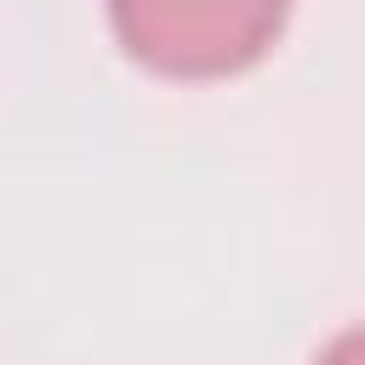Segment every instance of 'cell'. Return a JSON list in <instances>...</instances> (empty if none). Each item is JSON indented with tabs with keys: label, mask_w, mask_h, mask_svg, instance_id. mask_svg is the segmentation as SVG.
Returning <instances> with one entry per match:
<instances>
[{
	"label": "cell",
	"mask_w": 365,
	"mask_h": 365,
	"mask_svg": "<svg viewBox=\"0 0 365 365\" xmlns=\"http://www.w3.org/2000/svg\"><path fill=\"white\" fill-rule=\"evenodd\" d=\"M314 365H365V325H348V331H336L319 354H314Z\"/></svg>",
	"instance_id": "cell-2"
},
{
	"label": "cell",
	"mask_w": 365,
	"mask_h": 365,
	"mask_svg": "<svg viewBox=\"0 0 365 365\" xmlns=\"http://www.w3.org/2000/svg\"><path fill=\"white\" fill-rule=\"evenodd\" d=\"M291 0H108L120 46L171 80H222L268 57Z\"/></svg>",
	"instance_id": "cell-1"
}]
</instances>
